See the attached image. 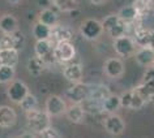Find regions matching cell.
<instances>
[{"mask_svg":"<svg viewBox=\"0 0 154 138\" xmlns=\"http://www.w3.org/2000/svg\"><path fill=\"white\" fill-rule=\"evenodd\" d=\"M14 67L0 64V83H8L14 78Z\"/></svg>","mask_w":154,"mask_h":138,"instance_id":"83f0119b","label":"cell"},{"mask_svg":"<svg viewBox=\"0 0 154 138\" xmlns=\"http://www.w3.org/2000/svg\"><path fill=\"white\" fill-rule=\"evenodd\" d=\"M17 121V113L12 107L0 106V128L8 129L14 126Z\"/></svg>","mask_w":154,"mask_h":138,"instance_id":"7c38bea8","label":"cell"},{"mask_svg":"<svg viewBox=\"0 0 154 138\" xmlns=\"http://www.w3.org/2000/svg\"><path fill=\"white\" fill-rule=\"evenodd\" d=\"M38 21L42 22V24H46L48 26L54 28L55 25H57V14L54 12L52 9L46 8L39 13V17H38Z\"/></svg>","mask_w":154,"mask_h":138,"instance_id":"484cf974","label":"cell"},{"mask_svg":"<svg viewBox=\"0 0 154 138\" xmlns=\"http://www.w3.org/2000/svg\"><path fill=\"white\" fill-rule=\"evenodd\" d=\"M80 33L81 35L88 40H95L102 35L103 28L102 24L94 18H89L82 22V25L80 26Z\"/></svg>","mask_w":154,"mask_h":138,"instance_id":"277c9868","label":"cell"},{"mask_svg":"<svg viewBox=\"0 0 154 138\" xmlns=\"http://www.w3.org/2000/svg\"><path fill=\"white\" fill-rule=\"evenodd\" d=\"M150 80H154V67L153 65H150V67H148V69H146L145 74H144V80H142V82L145 81H150Z\"/></svg>","mask_w":154,"mask_h":138,"instance_id":"d6a6232c","label":"cell"},{"mask_svg":"<svg viewBox=\"0 0 154 138\" xmlns=\"http://www.w3.org/2000/svg\"><path fill=\"white\" fill-rule=\"evenodd\" d=\"M145 100L140 94L137 93L136 89L125 91L123 95H120V106L123 108H128V110H141L145 106Z\"/></svg>","mask_w":154,"mask_h":138,"instance_id":"8992f818","label":"cell"},{"mask_svg":"<svg viewBox=\"0 0 154 138\" xmlns=\"http://www.w3.org/2000/svg\"><path fill=\"white\" fill-rule=\"evenodd\" d=\"M152 48H154V30H152Z\"/></svg>","mask_w":154,"mask_h":138,"instance_id":"d590c367","label":"cell"},{"mask_svg":"<svg viewBox=\"0 0 154 138\" xmlns=\"http://www.w3.org/2000/svg\"><path fill=\"white\" fill-rule=\"evenodd\" d=\"M153 67H154V63H153Z\"/></svg>","mask_w":154,"mask_h":138,"instance_id":"8d00e7d4","label":"cell"},{"mask_svg":"<svg viewBox=\"0 0 154 138\" xmlns=\"http://www.w3.org/2000/svg\"><path fill=\"white\" fill-rule=\"evenodd\" d=\"M76 56V48L71 40L57 42L54 47V57L56 63H69Z\"/></svg>","mask_w":154,"mask_h":138,"instance_id":"3957f363","label":"cell"},{"mask_svg":"<svg viewBox=\"0 0 154 138\" xmlns=\"http://www.w3.org/2000/svg\"><path fill=\"white\" fill-rule=\"evenodd\" d=\"M18 63V51L14 48H3L0 50V64L16 67Z\"/></svg>","mask_w":154,"mask_h":138,"instance_id":"ffe728a7","label":"cell"},{"mask_svg":"<svg viewBox=\"0 0 154 138\" xmlns=\"http://www.w3.org/2000/svg\"><path fill=\"white\" fill-rule=\"evenodd\" d=\"M90 91H91L90 83H82L80 81V82H75V85L69 87L65 91V95L72 103H82L90 98Z\"/></svg>","mask_w":154,"mask_h":138,"instance_id":"7a4b0ae2","label":"cell"},{"mask_svg":"<svg viewBox=\"0 0 154 138\" xmlns=\"http://www.w3.org/2000/svg\"><path fill=\"white\" fill-rule=\"evenodd\" d=\"M134 89L144 98L145 102H149V100H152V99H154V80L142 82L140 86L134 87Z\"/></svg>","mask_w":154,"mask_h":138,"instance_id":"d4e9b609","label":"cell"},{"mask_svg":"<svg viewBox=\"0 0 154 138\" xmlns=\"http://www.w3.org/2000/svg\"><path fill=\"white\" fill-rule=\"evenodd\" d=\"M39 136L45 138H57V137H60V133L56 129H54L52 126H47V128L43 129L39 133Z\"/></svg>","mask_w":154,"mask_h":138,"instance_id":"1f68e13d","label":"cell"},{"mask_svg":"<svg viewBox=\"0 0 154 138\" xmlns=\"http://www.w3.org/2000/svg\"><path fill=\"white\" fill-rule=\"evenodd\" d=\"M28 93H29L28 86L25 85V82L20 81V80L11 81V85L8 86V90H7V95L13 103H20Z\"/></svg>","mask_w":154,"mask_h":138,"instance_id":"8fae6325","label":"cell"},{"mask_svg":"<svg viewBox=\"0 0 154 138\" xmlns=\"http://www.w3.org/2000/svg\"><path fill=\"white\" fill-rule=\"evenodd\" d=\"M67 110V104H65L64 99L57 97V95H50L46 99V112L50 117H56L63 115Z\"/></svg>","mask_w":154,"mask_h":138,"instance_id":"9c48e42d","label":"cell"},{"mask_svg":"<svg viewBox=\"0 0 154 138\" xmlns=\"http://www.w3.org/2000/svg\"><path fill=\"white\" fill-rule=\"evenodd\" d=\"M114 50L118 53L119 57L127 59V57L132 56L134 52V40L133 38L128 35H122L118 38H114Z\"/></svg>","mask_w":154,"mask_h":138,"instance_id":"5b68a950","label":"cell"},{"mask_svg":"<svg viewBox=\"0 0 154 138\" xmlns=\"http://www.w3.org/2000/svg\"><path fill=\"white\" fill-rule=\"evenodd\" d=\"M51 32L52 28L42 22H35L33 26V35L37 40H43V39H50L51 38Z\"/></svg>","mask_w":154,"mask_h":138,"instance_id":"7402d4cb","label":"cell"},{"mask_svg":"<svg viewBox=\"0 0 154 138\" xmlns=\"http://www.w3.org/2000/svg\"><path fill=\"white\" fill-rule=\"evenodd\" d=\"M134 60L141 67H150L154 63V48L150 47H140L138 51L134 53Z\"/></svg>","mask_w":154,"mask_h":138,"instance_id":"5bb4252c","label":"cell"},{"mask_svg":"<svg viewBox=\"0 0 154 138\" xmlns=\"http://www.w3.org/2000/svg\"><path fill=\"white\" fill-rule=\"evenodd\" d=\"M133 40H134V44H138L140 47H150L152 46V30L136 29L134 30Z\"/></svg>","mask_w":154,"mask_h":138,"instance_id":"ac0fdd59","label":"cell"},{"mask_svg":"<svg viewBox=\"0 0 154 138\" xmlns=\"http://www.w3.org/2000/svg\"><path fill=\"white\" fill-rule=\"evenodd\" d=\"M26 124L32 132L39 134L43 129L50 126V116L47 115V112L35 108L26 112Z\"/></svg>","mask_w":154,"mask_h":138,"instance_id":"6da1fadb","label":"cell"},{"mask_svg":"<svg viewBox=\"0 0 154 138\" xmlns=\"http://www.w3.org/2000/svg\"><path fill=\"white\" fill-rule=\"evenodd\" d=\"M3 48H14V39H13L12 33L3 34V37L0 38V50H3Z\"/></svg>","mask_w":154,"mask_h":138,"instance_id":"f546056e","label":"cell"},{"mask_svg":"<svg viewBox=\"0 0 154 138\" xmlns=\"http://www.w3.org/2000/svg\"><path fill=\"white\" fill-rule=\"evenodd\" d=\"M118 16L124 22L131 25V24H133V22H136V20L140 17V14H138V10H137L136 7H134V4H132V5L123 7L120 9V12L118 13Z\"/></svg>","mask_w":154,"mask_h":138,"instance_id":"44dd1931","label":"cell"},{"mask_svg":"<svg viewBox=\"0 0 154 138\" xmlns=\"http://www.w3.org/2000/svg\"><path fill=\"white\" fill-rule=\"evenodd\" d=\"M52 4L55 5L56 9H59L60 12H73L77 9L79 3L77 0H52Z\"/></svg>","mask_w":154,"mask_h":138,"instance_id":"4316f807","label":"cell"},{"mask_svg":"<svg viewBox=\"0 0 154 138\" xmlns=\"http://www.w3.org/2000/svg\"><path fill=\"white\" fill-rule=\"evenodd\" d=\"M46 67H47V64H46L45 61L42 60L41 57H38V56L30 57L29 61H28V70H29L30 74L34 76V77L42 74V72L46 69Z\"/></svg>","mask_w":154,"mask_h":138,"instance_id":"603a6c76","label":"cell"},{"mask_svg":"<svg viewBox=\"0 0 154 138\" xmlns=\"http://www.w3.org/2000/svg\"><path fill=\"white\" fill-rule=\"evenodd\" d=\"M20 104H21V108L24 110L25 112H29V111H33V110L37 108L38 100H37V98L34 97L33 94L28 93V94L25 95V98L20 102Z\"/></svg>","mask_w":154,"mask_h":138,"instance_id":"f1b7e54d","label":"cell"},{"mask_svg":"<svg viewBox=\"0 0 154 138\" xmlns=\"http://www.w3.org/2000/svg\"><path fill=\"white\" fill-rule=\"evenodd\" d=\"M63 74L64 77L68 80L69 82H80L82 80V76H84V69H82V65L80 63H71V64H67L63 69Z\"/></svg>","mask_w":154,"mask_h":138,"instance_id":"4fadbf2b","label":"cell"},{"mask_svg":"<svg viewBox=\"0 0 154 138\" xmlns=\"http://www.w3.org/2000/svg\"><path fill=\"white\" fill-rule=\"evenodd\" d=\"M73 37V30L68 26H64V25H55L52 28V32H51V38L55 43L57 42H65V40H71Z\"/></svg>","mask_w":154,"mask_h":138,"instance_id":"9a60e30c","label":"cell"},{"mask_svg":"<svg viewBox=\"0 0 154 138\" xmlns=\"http://www.w3.org/2000/svg\"><path fill=\"white\" fill-rule=\"evenodd\" d=\"M18 29L17 18L12 14H4L0 17V32L3 34H11Z\"/></svg>","mask_w":154,"mask_h":138,"instance_id":"e0dca14e","label":"cell"},{"mask_svg":"<svg viewBox=\"0 0 154 138\" xmlns=\"http://www.w3.org/2000/svg\"><path fill=\"white\" fill-rule=\"evenodd\" d=\"M102 110L105 112L109 113H115L119 108H122L120 106V97L116 94H110L102 100Z\"/></svg>","mask_w":154,"mask_h":138,"instance_id":"d6986e66","label":"cell"},{"mask_svg":"<svg viewBox=\"0 0 154 138\" xmlns=\"http://www.w3.org/2000/svg\"><path fill=\"white\" fill-rule=\"evenodd\" d=\"M111 91L107 86L105 85H91V91H90V98L88 100H93L97 103H102L107 95H110Z\"/></svg>","mask_w":154,"mask_h":138,"instance_id":"cb8c5ba5","label":"cell"},{"mask_svg":"<svg viewBox=\"0 0 154 138\" xmlns=\"http://www.w3.org/2000/svg\"><path fill=\"white\" fill-rule=\"evenodd\" d=\"M34 52H35V56L41 57L47 65L55 63V57H54V46L51 44L50 39L37 40L35 46H34Z\"/></svg>","mask_w":154,"mask_h":138,"instance_id":"52a82bcc","label":"cell"},{"mask_svg":"<svg viewBox=\"0 0 154 138\" xmlns=\"http://www.w3.org/2000/svg\"><path fill=\"white\" fill-rule=\"evenodd\" d=\"M12 35H13V39H14V48H16L17 51H20V50H22V47L25 46V35L18 29L16 32L12 33Z\"/></svg>","mask_w":154,"mask_h":138,"instance_id":"4dcf8cb0","label":"cell"},{"mask_svg":"<svg viewBox=\"0 0 154 138\" xmlns=\"http://www.w3.org/2000/svg\"><path fill=\"white\" fill-rule=\"evenodd\" d=\"M64 113L67 115L68 120L73 124H80L84 121V117H85V111H84L81 103H73V106L65 110Z\"/></svg>","mask_w":154,"mask_h":138,"instance_id":"2e32d148","label":"cell"},{"mask_svg":"<svg viewBox=\"0 0 154 138\" xmlns=\"http://www.w3.org/2000/svg\"><path fill=\"white\" fill-rule=\"evenodd\" d=\"M91 4H95V5H99V4H103L106 3V0H89Z\"/></svg>","mask_w":154,"mask_h":138,"instance_id":"836d02e7","label":"cell"},{"mask_svg":"<svg viewBox=\"0 0 154 138\" xmlns=\"http://www.w3.org/2000/svg\"><path fill=\"white\" fill-rule=\"evenodd\" d=\"M103 70H105V73L107 74V77L119 78L123 76L125 68H124V64H123V60L120 57H110V59H107L105 61Z\"/></svg>","mask_w":154,"mask_h":138,"instance_id":"30bf717a","label":"cell"},{"mask_svg":"<svg viewBox=\"0 0 154 138\" xmlns=\"http://www.w3.org/2000/svg\"><path fill=\"white\" fill-rule=\"evenodd\" d=\"M22 2V0H8V3H11V4L16 5V4H20V3Z\"/></svg>","mask_w":154,"mask_h":138,"instance_id":"e575fe53","label":"cell"},{"mask_svg":"<svg viewBox=\"0 0 154 138\" xmlns=\"http://www.w3.org/2000/svg\"><path fill=\"white\" fill-rule=\"evenodd\" d=\"M103 126L110 136H120L125 129V122L120 116L115 113H110L103 121Z\"/></svg>","mask_w":154,"mask_h":138,"instance_id":"ba28073f","label":"cell"}]
</instances>
